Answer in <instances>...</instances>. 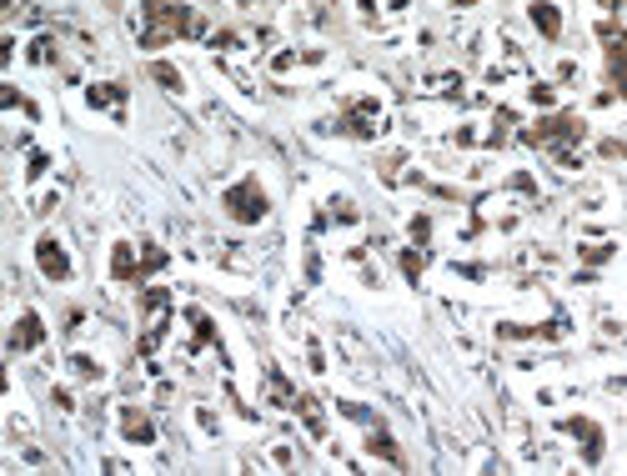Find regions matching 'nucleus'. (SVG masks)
<instances>
[{
	"label": "nucleus",
	"instance_id": "1",
	"mask_svg": "<svg viewBox=\"0 0 627 476\" xmlns=\"http://www.w3.org/2000/svg\"><path fill=\"white\" fill-rule=\"evenodd\" d=\"M211 26L196 6L186 0H146L141 6V51H161V46H176V41H201Z\"/></svg>",
	"mask_w": 627,
	"mask_h": 476
},
{
	"label": "nucleus",
	"instance_id": "2",
	"mask_svg": "<svg viewBox=\"0 0 627 476\" xmlns=\"http://www.w3.org/2000/svg\"><path fill=\"white\" fill-rule=\"evenodd\" d=\"M522 141L537 146V151H552V161H557L562 171H577V166H582V161H577V146L587 141V121H582L577 111H552V116L532 121V126L522 131Z\"/></svg>",
	"mask_w": 627,
	"mask_h": 476
},
{
	"label": "nucleus",
	"instance_id": "3",
	"mask_svg": "<svg viewBox=\"0 0 627 476\" xmlns=\"http://www.w3.org/2000/svg\"><path fill=\"white\" fill-rule=\"evenodd\" d=\"M221 211H226L236 226H261V221L271 216V196H266V186H261L256 176H246V181H236V186L221 196Z\"/></svg>",
	"mask_w": 627,
	"mask_h": 476
},
{
	"label": "nucleus",
	"instance_id": "4",
	"mask_svg": "<svg viewBox=\"0 0 627 476\" xmlns=\"http://www.w3.org/2000/svg\"><path fill=\"white\" fill-rule=\"evenodd\" d=\"M602 36V61H607V86L617 101H627V26H597Z\"/></svg>",
	"mask_w": 627,
	"mask_h": 476
},
{
	"label": "nucleus",
	"instance_id": "5",
	"mask_svg": "<svg viewBox=\"0 0 627 476\" xmlns=\"http://www.w3.org/2000/svg\"><path fill=\"white\" fill-rule=\"evenodd\" d=\"M332 131H342V136H352V141H372V136L382 131V106H377V101H352Z\"/></svg>",
	"mask_w": 627,
	"mask_h": 476
},
{
	"label": "nucleus",
	"instance_id": "6",
	"mask_svg": "<svg viewBox=\"0 0 627 476\" xmlns=\"http://www.w3.org/2000/svg\"><path fill=\"white\" fill-rule=\"evenodd\" d=\"M562 431L582 441L577 451H582V461H587V466H602V456H607V431H602L592 416H562Z\"/></svg>",
	"mask_w": 627,
	"mask_h": 476
},
{
	"label": "nucleus",
	"instance_id": "7",
	"mask_svg": "<svg viewBox=\"0 0 627 476\" xmlns=\"http://www.w3.org/2000/svg\"><path fill=\"white\" fill-rule=\"evenodd\" d=\"M46 346V321H41V311H21V321L11 326V336H6V351L11 356H31V351H41Z\"/></svg>",
	"mask_w": 627,
	"mask_h": 476
},
{
	"label": "nucleus",
	"instance_id": "8",
	"mask_svg": "<svg viewBox=\"0 0 627 476\" xmlns=\"http://www.w3.org/2000/svg\"><path fill=\"white\" fill-rule=\"evenodd\" d=\"M36 266H41V276H46V281H56V286H61V281H71V271H76V266H71V256H66V246H61L56 236H41V241H36Z\"/></svg>",
	"mask_w": 627,
	"mask_h": 476
},
{
	"label": "nucleus",
	"instance_id": "9",
	"mask_svg": "<svg viewBox=\"0 0 627 476\" xmlns=\"http://www.w3.org/2000/svg\"><path fill=\"white\" fill-rule=\"evenodd\" d=\"M86 106H91V111H111L116 121H126V86L96 81V86H86Z\"/></svg>",
	"mask_w": 627,
	"mask_h": 476
},
{
	"label": "nucleus",
	"instance_id": "10",
	"mask_svg": "<svg viewBox=\"0 0 627 476\" xmlns=\"http://www.w3.org/2000/svg\"><path fill=\"white\" fill-rule=\"evenodd\" d=\"M111 276H116L121 286H141V256H136L131 241H116V246H111Z\"/></svg>",
	"mask_w": 627,
	"mask_h": 476
},
{
	"label": "nucleus",
	"instance_id": "11",
	"mask_svg": "<svg viewBox=\"0 0 627 476\" xmlns=\"http://www.w3.org/2000/svg\"><path fill=\"white\" fill-rule=\"evenodd\" d=\"M121 436L131 446H151L156 441V421L141 411V406H121Z\"/></svg>",
	"mask_w": 627,
	"mask_h": 476
},
{
	"label": "nucleus",
	"instance_id": "12",
	"mask_svg": "<svg viewBox=\"0 0 627 476\" xmlns=\"http://www.w3.org/2000/svg\"><path fill=\"white\" fill-rule=\"evenodd\" d=\"M527 21L537 26L542 41H562V11L552 6V0H532V6H527Z\"/></svg>",
	"mask_w": 627,
	"mask_h": 476
},
{
	"label": "nucleus",
	"instance_id": "13",
	"mask_svg": "<svg viewBox=\"0 0 627 476\" xmlns=\"http://www.w3.org/2000/svg\"><path fill=\"white\" fill-rule=\"evenodd\" d=\"M367 431H372V436H367V451H372V456H382L387 466H407V456H402V446L392 441V431H387L382 421H377V426H367Z\"/></svg>",
	"mask_w": 627,
	"mask_h": 476
},
{
	"label": "nucleus",
	"instance_id": "14",
	"mask_svg": "<svg viewBox=\"0 0 627 476\" xmlns=\"http://www.w3.org/2000/svg\"><path fill=\"white\" fill-rule=\"evenodd\" d=\"M427 256H432V246H402V251H397V266H402L407 286H422V271H427Z\"/></svg>",
	"mask_w": 627,
	"mask_h": 476
},
{
	"label": "nucleus",
	"instance_id": "15",
	"mask_svg": "<svg viewBox=\"0 0 627 476\" xmlns=\"http://www.w3.org/2000/svg\"><path fill=\"white\" fill-rule=\"evenodd\" d=\"M291 411H296V416L306 421V431H311V436H317V441L327 436V416H322L317 396H296V406H291Z\"/></svg>",
	"mask_w": 627,
	"mask_h": 476
},
{
	"label": "nucleus",
	"instance_id": "16",
	"mask_svg": "<svg viewBox=\"0 0 627 476\" xmlns=\"http://www.w3.org/2000/svg\"><path fill=\"white\" fill-rule=\"evenodd\" d=\"M186 321H191V346H196V351H201V346H216V321H211L201 306H191Z\"/></svg>",
	"mask_w": 627,
	"mask_h": 476
},
{
	"label": "nucleus",
	"instance_id": "17",
	"mask_svg": "<svg viewBox=\"0 0 627 476\" xmlns=\"http://www.w3.org/2000/svg\"><path fill=\"white\" fill-rule=\"evenodd\" d=\"M266 401H271V406H281V411H291V406H296V391H291V381H286L276 366L266 371Z\"/></svg>",
	"mask_w": 627,
	"mask_h": 476
},
{
	"label": "nucleus",
	"instance_id": "18",
	"mask_svg": "<svg viewBox=\"0 0 627 476\" xmlns=\"http://www.w3.org/2000/svg\"><path fill=\"white\" fill-rule=\"evenodd\" d=\"M512 126H517V111H512V106H497V116H492V136H487V146H492V151H502V146L512 141Z\"/></svg>",
	"mask_w": 627,
	"mask_h": 476
},
{
	"label": "nucleus",
	"instance_id": "19",
	"mask_svg": "<svg viewBox=\"0 0 627 476\" xmlns=\"http://www.w3.org/2000/svg\"><path fill=\"white\" fill-rule=\"evenodd\" d=\"M151 81H156L161 91H171V96H181V91H186L181 71H176V66H166V61H151Z\"/></svg>",
	"mask_w": 627,
	"mask_h": 476
},
{
	"label": "nucleus",
	"instance_id": "20",
	"mask_svg": "<svg viewBox=\"0 0 627 476\" xmlns=\"http://www.w3.org/2000/svg\"><path fill=\"white\" fill-rule=\"evenodd\" d=\"M166 261H171V256H166L161 246H151V241H146V246H141V286H146L156 271H166Z\"/></svg>",
	"mask_w": 627,
	"mask_h": 476
},
{
	"label": "nucleus",
	"instance_id": "21",
	"mask_svg": "<svg viewBox=\"0 0 627 476\" xmlns=\"http://www.w3.org/2000/svg\"><path fill=\"white\" fill-rule=\"evenodd\" d=\"M26 56H31L36 66H56V61H61V51H56V41H51V36H36Z\"/></svg>",
	"mask_w": 627,
	"mask_h": 476
},
{
	"label": "nucleus",
	"instance_id": "22",
	"mask_svg": "<svg viewBox=\"0 0 627 476\" xmlns=\"http://www.w3.org/2000/svg\"><path fill=\"white\" fill-rule=\"evenodd\" d=\"M612 251H617V246H607V241H587L577 256H582L587 266H602V261H612Z\"/></svg>",
	"mask_w": 627,
	"mask_h": 476
},
{
	"label": "nucleus",
	"instance_id": "23",
	"mask_svg": "<svg viewBox=\"0 0 627 476\" xmlns=\"http://www.w3.org/2000/svg\"><path fill=\"white\" fill-rule=\"evenodd\" d=\"M71 371H76L81 381H101V361H96V356H76V361H71Z\"/></svg>",
	"mask_w": 627,
	"mask_h": 476
},
{
	"label": "nucleus",
	"instance_id": "24",
	"mask_svg": "<svg viewBox=\"0 0 627 476\" xmlns=\"http://www.w3.org/2000/svg\"><path fill=\"white\" fill-rule=\"evenodd\" d=\"M597 151H602L607 161H627V141H602Z\"/></svg>",
	"mask_w": 627,
	"mask_h": 476
},
{
	"label": "nucleus",
	"instance_id": "25",
	"mask_svg": "<svg viewBox=\"0 0 627 476\" xmlns=\"http://www.w3.org/2000/svg\"><path fill=\"white\" fill-rule=\"evenodd\" d=\"M597 6H602V11H622V6H627V0H597Z\"/></svg>",
	"mask_w": 627,
	"mask_h": 476
},
{
	"label": "nucleus",
	"instance_id": "26",
	"mask_svg": "<svg viewBox=\"0 0 627 476\" xmlns=\"http://www.w3.org/2000/svg\"><path fill=\"white\" fill-rule=\"evenodd\" d=\"M452 6H462V11H467V6H477V0H452Z\"/></svg>",
	"mask_w": 627,
	"mask_h": 476
}]
</instances>
